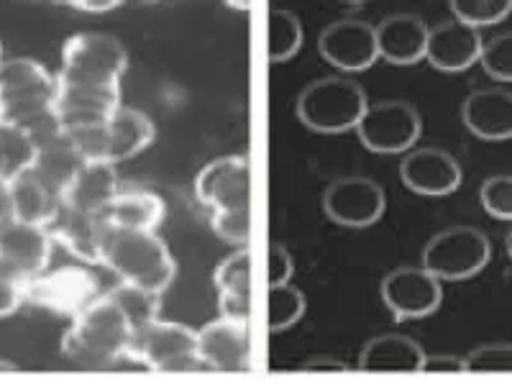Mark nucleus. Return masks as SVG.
I'll return each instance as SVG.
<instances>
[{
	"mask_svg": "<svg viewBox=\"0 0 512 384\" xmlns=\"http://www.w3.org/2000/svg\"><path fill=\"white\" fill-rule=\"evenodd\" d=\"M377 31V49L379 57L390 64H418L425 59L428 49V26L413 13H395V16L384 18L382 24L374 26Z\"/></svg>",
	"mask_w": 512,
	"mask_h": 384,
	"instance_id": "21",
	"label": "nucleus"
},
{
	"mask_svg": "<svg viewBox=\"0 0 512 384\" xmlns=\"http://www.w3.org/2000/svg\"><path fill=\"white\" fill-rule=\"evenodd\" d=\"M305 295L295 285L269 287L267 292V328L272 333H282L300 323L305 315Z\"/></svg>",
	"mask_w": 512,
	"mask_h": 384,
	"instance_id": "31",
	"label": "nucleus"
},
{
	"mask_svg": "<svg viewBox=\"0 0 512 384\" xmlns=\"http://www.w3.org/2000/svg\"><path fill=\"white\" fill-rule=\"evenodd\" d=\"M75 11H88V13H100V11H116L121 3L118 0H72L67 3Z\"/></svg>",
	"mask_w": 512,
	"mask_h": 384,
	"instance_id": "40",
	"label": "nucleus"
},
{
	"mask_svg": "<svg viewBox=\"0 0 512 384\" xmlns=\"http://www.w3.org/2000/svg\"><path fill=\"white\" fill-rule=\"evenodd\" d=\"M103 218L116 231L157 233L159 223L164 221V200L152 190L118 192Z\"/></svg>",
	"mask_w": 512,
	"mask_h": 384,
	"instance_id": "27",
	"label": "nucleus"
},
{
	"mask_svg": "<svg viewBox=\"0 0 512 384\" xmlns=\"http://www.w3.org/2000/svg\"><path fill=\"white\" fill-rule=\"evenodd\" d=\"M461 121L482 141L512 139V93L500 88L477 90L461 105Z\"/></svg>",
	"mask_w": 512,
	"mask_h": 384,
	"instance_id": "20",
	"label": "nucleus"
},
{
	"mask_svg": "<svg viewBox=\"0 0 512 384\" xmlns=\"http://www.w3.org/2000/svg\"><path fill=\"white\" fill-rule=\"evenodd\" d=\"M382 300L395 318H425L441 308L443 287L423 267H400L384 277Z\"/></svg>",
	"mask_w": 512,
	"mask_h": 384,
	"instance_id": "14",
	"label": "nucleus"
},
{
	"mask_svg": "<svg viewBox=\"0 0 512 384\" xmlns=\"http://www.w3.org/2000/svg\"><path fill=\"white\" fill-rule=\"evenodd\" d=\"M0 49H3V47H0ZM0 62H3V59H0Z\"/></svg>",
	"mask_w": 512,
	"mask_h": 384,
	"instance_id": "44",
	"label": "nucleus"
},
{
	"mask_svg": "<svg viewBox=\"0 0 512 384\" xmlns=\"http://www.w3.org/2000/svg\"><path fill=\"white\" fill-rule=\"evenodd\" d=\"M361 144L374 154H400L413 149L423 134V118L405 100H382L369 105L356 126Z\"/></svg>",
	"mask_w": 512,
	"mask_h": 384,
	"instance_id": "10",
	"label": "nucleus"
},
{
	"mask_svg": "<svg viewBox=\"0 0 512 384\" xmlns=\"http://www.w3.org/2000/svg\"><path fill=\"white\" fill-rule=\"evenodd\" d=\"M425 351L413 338L387 333L372 338L359 356L361 372H423Z\"/></svg>",
	"mask_w": 512,
	"mask_h": 384,
	"instance_id": "26",
	"label": "nucleus"
},
{
	"mask_svg": "<svg viewBox=\"0 0 512 384\" xmlns=\"http://www.w3.org/2000/svg\"><path fill=\"white\" fill-rule=\"evenodd\" d=\"M108 231L111 226L105 223L103 216H82V213L67 208L59 210L57 221L49 226L52 239L70 251L77 262L88 264V267L100 264Z\"/></svg>",
	"mask_w": 512,
	"mask_h": 384,
	"instance_id": "22",
	"label": "nucleus"
},
{
	"mask_svg": "<svg viewBox=\"0 0 512 384\" xmlns=\"http://www.w3.org/2000/svg\"><path fill=\"white\" fill-rule=\"evenodd\" d=\"M292 272H295V264H292L290 251H287L282 244H272V249H269V262H267L269 287L290 285Z\"/></svg>",
	"mask_w": 512,
	"mask_h": 384,
	"instance_id": "38",
	"label": "nucleus"
},
{
	"mask_svg": "<svg viewBox=\"0 0 512 384\" xmlns=\"http://www.w3.org/2000/svg\"><path fill=\"white\" fill-rule=\"evenodd\" d=\"M100 297L98 277L88 264H64L24 282V303L75 320Z\"/></svg>",
	"mask_w": 512,
	"mask_h": 384,
	"instance_id": "6",
	"label": "nucleus"
},
{
	"mask_svg": "<svg viewBox=\"0 0 512 384\" xmlns=\"http://www.w3.org/2000/svg\"><path fill=\"white\" fill-rule=\"evenodd\" d=\"M318 49L328 64L344 72H364L379 59L377 31L359 18H344L323 29Z\"/></svg>",
	"mask_w": 512,
	"mask_h": 384,
	"instance_id": "15",
	"label": "nucleus"
},
{
	"mask_svg": "<svg viewBox=\"0 0 512 384\" xmlns=\"http://www.w3.org/2000/svg\"><path fill=\"white\" fill-rule=\"evenodd\" d=\"M303 369H331V372H344V364L341 361H308Z\"/></svg>",
	"mask_w": 512,
	"mask_h": 384,
	"instance_id": "42",
	"label": "nucleus"
},
{
	"mask_svg": "<svg viewBox=\"0 0 512 384\" xmlns=\"http://www.w3.org/2000/svg\"><path fill=\"white\" fill-rule=\"evenodd\" d=\"M303 24L285 8H274L267 18V54L274 64L290 62L303 47Z\"/></svg>",
	"mask_w": 512,
	"mask_h": 384,
	"instance_id": "30",
	"label": "nucleus"
},
{
	"mask_svg": "<svg viewBox=\"0 0 512 384\" xmlns=\"http://www.w3.org/2000/svg\"><path fill=\"white\" fill-rule=\"evenodd\" d=\"M454 21L472 26V29H484L505 21L512 13V0H454L451 3Z\"/></svg>",
	"mask_w": 512,
	"mask_h": 384,
	"instance_id": "33",
	"label": "nucleus"
},
{
	"mask_svg": "<svg viewBox=\"0 0 512 384\" xmlns=\"http://www.w3.org/2000/svg\"><path fill=\"white\" fill-rule=\"evenodd\" d=\"M367 108L364 88L346 77H326L313 82L297 98V118L315 134L354 131Z\"/></svg>",
	"mask_w": 512,
	"mask_h": 384,
	"instance_id": "5",
	"label": "nucleus"
},
{
	"mask_svg": "<svg viewBox=\"0 0 512 384\" xmlns=\"http://www.w3.org/2000/svg\"><path fill=\"white\" fill-rule=\"evenodd\" d=\"M11 221V182L0 177V226Z\"/></svg>",
	"mask_w": 512,
	"mask_h": 384,
	"instance_id": "41",
	"label": "nucleus"
},
{
	"mask_svg": "<svg viewBox=\"0 0 512 384\" xmlns=\"http://www.w3.org/2000/svg\"><path fill=\"white\" fill-rule=\"evenodd\" d=\"M118 195V177L113 164L85 162L62 195V208L82 216H105Z\"/></svg>",
	"mask_w": 512,
	"mask_h": 384,
	"instance_id": "19",
	"label": "nucleus"
},
{
	"mask_svg": "<svg viewBox=\"0 0 512 384\" xmlns=\"http://www.w3.org/2000/svg\"><path fill=\"white\" fill-rule=\"evenodd\" d=\"M198 354L210 372H249L251 328L249 323L218 315L198 331Z\"/></svg>",
	"mask_w": 512,
	"mask_h": 384,
	"instance_id": "13",
	"label": "nucleus"
},
{
	"mask_svg": "<svg viewBox=\"0 0 512 384\" xmlns=\"http://www.w3.org/2000/svg\"><path fill=\"white\" fill-rule=\"evenodd\" d=\"M36 152L39 146L29 131L0 121V177L3 180L11 182L29 172L36 162Z\"/></svg>",
	"mask_w": 512,
	"mask_h": 384,
	"instance_id": "29",
	"label": "nucleus"
},
{
	"mask_svg": "<svg viewBox=\"0 0 512 384\" xmlns=\"http://www.w3.org/2000/svg\"><path fill=\"white\" fill-rule=\"evenodd\" d=\"M59 210H62V195L36 177L31 169L11 180V221L49 228L57 221Z\"/></svg>",
	"mask_w": 512,
	"mask_h": 384,
	"instance_id": "25",
	"label": "nucleus"
},
{
	"mask_svg": "<svg viewBox=\"0 0 512 384\" xmlns=\"http://www.w3.org/2000/svg\"><path fill=\"white\" fill-rule=\"evenodd\" d=\"M57 75L29 57H13L0 62V121L21 126L41 141L62 134L57 116Z\"/></svg>",
	"mask_w": 512,
	"mask_h": 384,
	"instance_id": "1",
	"label": "nucleus"
},
{
	"mask_svg": "<svg viewBox=\"0 0 512 384\" xmlns=\"http://www.w3.org/2000/svg\"><path fill=\"white\" fill-rule=\"evenodd\" d=\"M423 372H464V359H459V356H425Z\"/></svg>",
	"mask_w": 512,
	"mask_h": 384,
	"instance_id": "39",
	"label": "nucleus"
},
{
	"mask_svg": "<svg viewBox=\"0 0 512 384\" xmlns=\"http://www.w3.org/2000/svg\"><path fill=\"white\" fill-rule=\"evenodd\" d=\"M24 305V280L0 262V318L13 315Z\"/></svg>",
	"mask_w": 512,
	"mask_h": 384,
	"instance_id": "37",
	"label": "nucleus"
},
{
	"mask_svg": "<svg viewBox=\"0 0 512 384\" xmlns=\"http://www.w3.org/2000/svg\"><path fill=\"white\" fill-rule=\"evenodd\" d=\"M213 285L218 290L223 318L249 323L251 303H254V295H251V251H233L226 262L216 269Z\"/></svg>",
	"mask_w": 512,
	"mask_h": 384,
	"instance_id": "23",
	"label": "nucleus"
},
{
	"mask_svg": "<svg viewBox=\"0 0 512 384\" xmlns=\"http://www.w3.org/2000/svg\"><path fill=\"white\" fill-rule=\"evenodd\" d=\"M121 108V85H85L57 77L54 116L62 131L103 126Z\"/></svg>",
	"mask_w": 512,
	"mask_h": 384,
	"instance_id": "11",
	"label": "nucleus"
},
{
	"mask_svg": "<svg viewBox=\"0 0 512 384\" xmlns=\"http://www.w3.org/2000/svg\"><path fill=\"white\" fill-rule=\"evenodd\" d=\"M484 72L497 82H512V31L489 39L482 49Z\"/></svg>",
	"mask_w": 512,
	"mask_h": 384,
	"instance_id": "35",
	"label": "nucleus"
},
{
	"mask_svg": "<svg viewBox=\"0 0 512 384\" xmlns=\"http://www.w3.org/2000/svg\"><path fill=\"white\" fill-rule=\"evenodd\" d=\"M464 372L507 374L512 372V344H484L464 356Z\"/></svg>",
	"mask_w": 512,
	"mask_h": 384,
	"instance_id": "34",
	"label": "nucleus"
},
{
	"mask_svg": "<svg viewBox=\"0 0 512 384\" xmlns=\"http://www.w3.org/2000/svg\"><path fill=\"white\" fill-rule=\"evenodd\" d=\"M131 361L152 372H198L203 361L198 354V333L172 320H154L152 326L134 333Z\"/></svg>",
	"mask_w": 512,
	"mask_h": 384,
	"instance_id": "9",
	"label": "nucleus"
},
{
	"mask_svg": "<svg viewBox=\"0 0 512 384\" xmlns=\"http://www.w3.org/2000/svg\"><path fill=\"white\" fill-rule=\"evenodd\" d=\"M54 239L49 228L8 221L0 226V262L24 282L49 269Z\"/></svg>",
	"mask_w": 512,
	"mask_h": 384,
	"instance_id": "16",
	"label": "nucleus"
},
{
	"mask_svg": "<svg viewBox=\"0 0 512 384\" xmlns=\"http://www.w3.org/2000/svg\"><path fill=\"white\" fill-rule=\"evenodd\" d=\"M100 264L116 274L121 285L164 295L175 282L177 264L169 254L167 244L157 233L116 231L111 228L105 236Z\"/></svg>",
	"mask_w": 512,
	"mask_h": 384,
	"instance_id": "4",
	"label": "nucleus"
},
{
	"mask_svg": "<svg viewBox=\"0 0 512 384\" xmlns=\"http://www.w3.org/2000/svg\"><path fill=\"white\" fill-rule=\"evenodd\" d=\"M157 136L152 118L146 113L134 111V108H118L113 118L105 123V146H103V162L118 164L126 159L136 157L152 144Z\"/></svg>",
	"mask_w": 512,
	"mask_h": 384,
	"instance_id": "24",
	"label": "nucleus"
},
{
	"mask_svg": "<svg viewBox=\"0 0 512 384\" xmlns=\"http://www.w3.org/2000/svg\"><path fill=\"white\" fill-rule=\"evenodd\" d=\"M479 200H482V208L492 218L512 221V177L495 175L484 180L482 190H479Z\"/></svg>",
	"mask_w": 512,
	"mask_h": 384,
	"instance_id": "36",
	"label": "nucleus"
},
{
	"mask_svg": "<svg viewBox=\"0 0 512 384\" xmlns=\"http://www.w3.org/2000/svg\"><path fill=\"white\" fill-rule=\"evenodd\" d=\"M134 326L108 295H100L85 313L72 320L62 338V354L80 367H113L131 356Z\"/></svg>",
	"mask_w": 512,
	"mask_h": 384,
	"instance_id": "3",
	"label": "nucleus"
},
{
	"mask_svg": "<svg viewBox=\"0 0 512 384\" xmlns=\"http://www.w3.org/2000/svg\"><path fill=\"white\" fill-rule=\"evenodd\" d=\"M492 256L487 233L472 226H454L436 233L423 251V269L438 282H461L482 272Z\"/></svg>",
	"mask_w": 512,
	"mask_h": 384,
	"instance_id": "8",
	"label": "nucleus"
},
{
	"mask_svg": "<svg viewBox=\"0 0 512 384\" xmlns=\"http://www.w3.org/2000/svg\"><path fill=\"white\" fill-rule=\"evenodd\" d=\"M198 200L223 241L246 249L251 239V164L241 154L205 164L195 180Z\"/></svg>",
	"mask_w": 512,
	"mask_h": 384,
	"instance_id": "2",
	"label": "nucleus"
},
{
	"mask_svg": "<svg viewBox=\"0 0 512 384\" xmlns=\"http://www.w3.org/2000/svg\"><path fill=\"white\" fill-rule=\"evenodd\" d=\"M128 54L116 36L85 31L64 41L62 70L57 77L85 85H121Z\"/></svg>",
	"mask_w": 512,
	"mask_h": 384,
	"instance_id": "7",
	"label": "nucleus"
},
{
	"mask_svg": "<svg viewBox=\"0 0 512 384\" xmlns=\"http://www.w3.org/2000/svg\"><path fill=\"white\" fill-rule=\"evenodd\" d=\"M384 190L367 177H344L328 185L323 210L333 223L346 228H369L384 216Z\"/></svg>",
	"mask_w": 512,
	"mask_h": 384,
	"instance_id": "12",
	"label": "nucleus"
},
{
	"mask_svg": "<svg viewBox=\"0 0 512 384\" xmlns=\"http://www.w3.org/2000/svg\"><path fill=\"white\" fill-rule=\"evenodd\" d=\"M402 182L425 198H443L461 187L459 162L441 149H415L400 164Z\"/></svg>",
	"mask_w": 512,
	"mask_h": 384,
	"instance_id": "17",
	"label": "nucleus"
},
{
	"mask_svg": "<svg viewBox=\"0 0 512 384\" xmlns=\"http://www.w3.org/2000/svg\"><path fill=\"white\" fill-rule=\"evenodd\" d=\"M484 41L477 29L461 21H443L428 31L425 59L438 72H464L479 62Z\"/></svg>",
	"mask_w": 512,
	"mask_h": 384,
	"instance_id": "18",
	"label": "nucleus"
},
{
	"mask_svg": "<svg viewBox=\"0 0 512 384\" xmlns=\"http://www.w3.org/2000/svg\"><path fill=\"white\" fill-rule=\"evenodd\" d=\"M108 297L126 313L136 333L141 328L152 326L154 320H159V310H162L159 300H162V295H154V292L139 290V287L131 285H118L108 292Z\"/></svg>",
	"mask_w": 512,
	"mask_h": 384,
	"instance_id": "32",
	"label": "nucleus"
},
{
	"mask_svg": "<svg viewBox=\"0 0 512 384\" xmlns=\"http://www.w3.org/2000/svg\"><path fill=\"white\" fill-rule=\"evenodd\" d=\"M85 162H88V159L77 152L75 146L70 144V139L64 134H57L54 139L41 141L31 172L47 182L52 190H57L59 195H64L67 185L75 180V175L80 172Z\"/></svg>",
	"mask_w": 512,
	"mask_h": 384,
	"instance_id": "28",
	"label": "nucleus"
},
{
	"mask_svg": "<svg viewBox=\"0 0 512 384\" xmlns=\"http://www.w3.org/2000/svg\"><path fill=\"white\" fill-rule=\"evenodd\" d=\"M507 254H510V259H512V231L507 233Z\"/></svg>",
	"mask_w": 512,
	"mask_h": 384,
	"instance_id": "43",
	"label": "nucleus"
}]
</instances>
